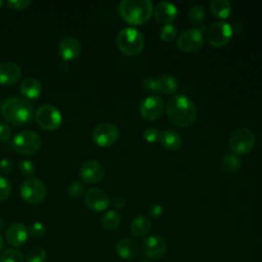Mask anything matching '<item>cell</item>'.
<instances>
[{"instance_id": "obj_40", "label": "cell", "mask_w": 262, "mask_h": 262, "mask_svg": "<svg viewBox=\"0 0 262 262\" xmlns=\"http://www.w3.org/2000/svg\"><path fill=\"white\" fill-rule=\"evenodd\" d=\"M163 212V207L161 204L158 203H154L148 207V214L152 217H158L162 214Z\"/></svg>"}, {"instance_id": "obj_10", "label": "cell", "mask_w": 262, "mask_h": 262, "mask_svg": "<svg viewBox=\"0 0 262 262\" xmlns=\"http://www.w3.org/2000/svg\"><path fill=\"white\" fill-rule=\"evenodd\" d=\"M232 36V27L222 20L214 21L211 24L207 31V38L208 41L217 47L223 46L228 43Z\"/></svg>"}, {"instance_id": "obj_24", "label": "cell", "mask_w": 262, "mask_h": 262, "mask_svg": "<svg viewBox=\"0 0 262 262\" xmlns=\"http://www.w3.org/2000/svg\"><path fill=\"white\" fill-rule=\"evenodd\" d=\"M130 228H131V232L133 233V235H135L137 237H142L149 232L150 221L148 220L147 217H145L143 215H138L132 220Z\"/></svg>"}, {"instance_id": "obj_12", "label": "cell", "mask_w": 262, "mask_h": 262, "mask_svg": "<svg viewBox=\"0 0 262 262\" xmlns=\"http://www.w3.org/2000/svg\"><path fill=\"white\" fill-rule=\"evenodd\" d=\"M84 202L90 210L100 212L108 207L110 198L103 189L99 187H91L86 191Z\"/></svg>"}, {"instance_id": "obj_2", "label": "cell", "mask_w": 262, "mask_h": 262, "mask_svg": "<svg viewBox=\"0 0 262 262\" xmlns=\"http://www.w3.org/2000/svg\"><path fill=\"white\" fill-rule=\"evenodd\" d=\"M1 114L12 125H24L33 119L34 107L23 98L10 97L2 103Z\"/></svg>"}, {"instance_id": "obj_30", "label": "cell", "mask_w": 262, "mask_h": 262, "mask_svg": "<svg viewBox=\"0 0 262 262\" xmlns=\"http://www.w3.org/2000/svg\"><path fill=\"white\" fill-rule=\"evenodd\" d=\"M27 262H46L47 254L41 248H36L31 250L26 258Z\"/></svg>"}, {"instance_id": "obj_42", "label": "cell", "mask_w": 262, "mask_h": 262, "mask_svg": "<svg viewBox=\"0 0 262 262\" xmlns=\"http://www.w3.org/2000/svg\"><path fill=\"white\" fill-rule=\"evenodd\" d=\"M112 204L115 208H123L125 206V199L122 196H115L112 201Z\"/></svg>"}, {"instance_id": "obj_20", "label": "cell", "mask_w": 262, "mask_h": 262, "mask_svg": "<svg viewBox=\"0 0 262 262\" xmlns=\"http://www.w3.org/2000/svg\"><path fill=\"white\" fill-rule=\"evenodd\" d=\"M156 18L163 24H170L177 15V7L170 1H160L154 10Z\"/></svg>"}, {"instance_id": "obj_22", "label": "cell", "mask_w": 262, "mask_h": 262, "mask_svg": "<svg viewBox=\"0 0 262 262\" xmlns=\"http://www.w3.org/2000/svg\"><path fill=\"white\" fill-rule=\"evenodd\" d=\"M155 87L156 92L170 94L176 91L178 88V82L173 76L169 74H162L155 78Z\"/></svg>"}, {"instance_id": "obj_4", "label": "cell", "mask_w": 262, "mask_h": 262, "mask_svg": "<svg viewBox=\"0 0 262 262\" xmlns=\"http://www.w3.org/2000/svg\"><path fill=\"white\" fill-rule=\"evenodd\" d=\"M117 44L124 53L134 55L142 50L144 46V36L138 29L126 27L118 33Z\"/></svg>"}, {"instance_id": "obj_5", "label": "cell", "mask_w": 262, "mask_h": 262, "mask_svg": "<svg viewBox=\"0 0 262 262\" xmlns=\"http://www.w3.org/2000/svg\"><path fill=\"white\" fill-rule=\"evenodd\" d=\"M41 144V136L37 132L32 130H25L18 132L12 140L13 148L18 154L26 156L35 154L40 148Z\"/></svg>"}, {"instance_id": "obj_29", "label": "cell", "mask_w": 262, "mask_h": 262, "mask_svg": "<svg viewBox=\"0 0 262 262\" xmlns=\"http://www.w3.org/2000/svg\"><path fill=\"white\" fill-rule=\"evenodd\" d=\"M205 15H206V12H205L203 6L198 5V4L192 5L188 11L189 19L194 25H200L201 23H203Z\"/></svg>"}, {"instance_id": "obj_3", "label": "cell", "mask_w": 262, "mask_h": 262, "mask_svg": "<svg viewBox=\"0 0 262 262\" xmlns=\"http://www.w3.org/2000/svg\"><path fill=\"white\" fill-rule=\"evenodd\" d=\"M119 11L128 23L141 24L151 15L152 2L150 0H122Z\"/></svg>"}, {"instance_id": "obj_18", "label": "cell", "mask_w": 262, "mask_h": 262, "mask_svg": "<svg viewBox=\"0 0 262 262\" xmlns=\"http://www.w3.org/2000/svg\"><path fill=\"white\" fill-rule=\"evenodd\" d=\"M21 76L20 68L11 61L0 63V83L3 85H13Z\"/></svg>"}, {"instance_id": "obj_16", "label": "cell", "mask_w": 262, "mask_h": 262, "mask_svg": "<svg viewBox=\"0 0 262 262\" xmlns=\"http://www.w3.org/2000/svg\"><path fill=\"white\" fill-rule=\"evenodd\" d=\"M58 53L64 60L76 59L81 53V44L75 37H64L58 44Z\"/></svg>"}, {"instance_id": "obj_35", "label": "cell", "mask_w": 262, "mask_h": 262, "mask_svg": "<svg viewBox=\"0 0 262 262\" xmlns=\"http://www.w3.org/2000/svg\"><path fill=\"white\" fill-rule=\"evenodd\" d=\"M18 169L21 172V174L26 176H32L35 173V166L34 164L29 160H24L18 164Z\"/></svg>"}, {"instance_id": "obj_8", "label": "cell", "mask_w": 262, "mask_h": 262, "mask_svg": "<svg viewBox=\"0 0 262 262\" xmlns=\"http://www.w3.org/2000/svg\"><path fill=\"white\" fill-rule=\"evenodd\" d=\"M46 188L44 183L36 177L28 178L20 185V195L28 204H39L44 200Z\"/></svg>"}, {"instance_id": "obj_14", "label": "cell", "mask_w": 262, "mask_h": 262, "mask_svg": "<svg viewBox=\"0 0 262 262\" xmlns=\"http://www.w3.org/2000/svg\"><path fill=\"white\" fill-rule=\"evenodd\" d=\"M142 253L150 259H159L167 252V243L158 235H151L145 238L141 246Z\"/></svg>"}, {"instance_id": "obj_27", "label": "cell", "mask_w": 262, "mask_h": 262, "mask_svg": "<svg viewBox=\"0 0 262 262\" xmlns=\"http://www.w3.org/2000/svg\"><path fill=\"white\" fill-rule=\"evenodd\" d=\"M241 165L239 158L234 154H226L221 160V166L224 170L228 172H233L238 169Z\"/></svg>"}, {"instance_id": "obj_1", "label": "cell", "mask_w": 262, "mask_h": 262, "mask_svg": "<svg viewBox=\"0 0 262 262\" xmlns=\"http://www.w3.org/2000/svg\"><path fill=\"white\" fill-rule=\"evenodd\" d=\"M166 107L168 119L177 126L187 127L195 120V105L186 95L176 94L171 96Z\"/></svg>"}, {"instance_id": "obj_7", "label": "cell", "mask_w": 262, "mask_h": 262, "mask_svg": "<svg viewBox=\"0 0 262 262\" xmlns=\"http://www.w3.org/2000/svg\"><path fill=\"white\" fill-rule=\"evenodd\" d=\"M256 138L252 130L248 128H238L233 131L229 137L228 143L235 154H247L255 145Z\"/></svg>"}, {"instance_id": "obj_25", "label": "cell", "mask_w": 262, "mask_h": 262, "mask_svg": "<svg viewBox=\"0 0 262 262\" xmlns=\"http://www.w3.org/2000/svg\"><path fill=\"white\" fill-rule=\"evenodd\" d=\"M212 13L221 18H226L231 12V3L228 0H213L210 3Z\"/></svg>"}, {"instance_id": "obj_37", "label": "cell", "mask_w": 262, "mask_h": 262, "mask_svg": "<svg viewBox=\"0 0 262 262\" xmlns=\"http://www.w3.org/2000/svg\"><path fill=\"white\" fill-rule=\"evenodd\" d=\"M32 3L30 0H10L7 2L8 6L12 9L16 10H23L29 7V5Z\"/></svg>"}, {"instance_id": "obj_6", "label": "cell", "mask_w": 262, "mask_h": 262, "mask_svg": "<svg viewBox=\"0 0 262 262\" xmlns=\"http://www.w3.org/2000/svg\"><path fill=\"white\" fill-rule=\"evenodd\" d=\"M35 119L37 124L47 131L56 130L59 128L62 121L59 110L52 104L41 105L35 114Z\"/></svg>"}, {"instance_id": "obj_13", "label": "cell", "mask_w": 262, "mask_h": 262, "mask_svg": "<svg viewBox=\"0 0 262 262\" xmlns=\"http://www.w3.org/2000/svg\"><path fill=\"white\" fill-rule=\"evenodd\" d=\"M164 102L157 95H148L143 98L139 104V112L142 117L154 120L163 114Z\"/></svg>"}, {"instance_id": "obj_34", "label": "cell", "mask_w": 262, "mask_h": 262, "mask_svg": "<svg viewBox=\"0 0 262 262\" xmlns=\"http://www.w3.org/2000/svg\"><path fill=\"white\" fill-rule=\"evenodd\" d=\"M10 191H11L10 183L5 177L0 176V201L6 200L9 196Z\"/></svg>"}, {"instance_id": "obj_9", "label": "cell", "mask_w": 262, "mask_h": 262, "mask_svg": "<svg viewBox=\"0 0 262 262\" xmlns=\"http://www.w3.org/2000/svg\"><path fill=\"white\" fill-rule=\"evenodd\" d=\"M177 45L182 51H198L204 45V34L202 30L189 28L182 31L177 38Z\"/></svg>"}, {"instance_id": "obj_41", "label": "cell", "mask_w": 262, "mask_h": 262, "mask_svg": "<svg viewBox=\"0 0 262 262\" xmlns=\"http://www.w3.org/2000/svg\"><path fill=\"white\" fill-rule=\"evenodd\" d=\"M143 86L145 87V89L147 91H150V92H156V87H155V78H150V77H147V78H144L143 81Z\"/></svg>"}, {"instance_id": "obj_19", "label": "cell", "mask_w": 262, "mask_h": 262, "mask_svg": "<svg viewBox=\"0 0 262 262\" xmlns=\"http://www.w3.org/2000/svg\"><path fill=\"white\" fill-rule=\"evenodd\" d=\"M115 249L117 255L124 260H132L139 253L138 244L129 237H124L118 241Z\"/></svg>"}, {"instance_id": "obj_11", "label": "cell", "mask_w": 262, "mask_h": 262, "mask_svg": "<svg viewBox=\"0 0 262 262\" xmlns=\"http://www.w3.org/2000/svg\"><path fill=\"white\" fill-rule=\"evenodd\" d=\"M118 137V127L108 122L98 124L92 132V138L94 142L99 146H110L117 141Z\"/></svg>"}, {"instance_id": "obj_44", "label": "cell", "mask_w": 262, "mask_h": 262, "mask_svg": "<svg viewBox=\"0 0 262 262\" xmlns=\"http://www.w3.org/2000/svg\"><path fill=\"white\" fill-rule=\"evenodd\" d=\"M2 5H3V1L0 0V7H2Z\"/></svg>"}, {"instance_id": "obj_26", "label": "cell", "mask_w": 262, "mask_h": 262, "mask_svg": "<svg viewBox=\"0 0 262 262\" xmlns=\"http://www.w3.org/2000/svg\"><path fill=\"white\" fill-rule=\"evenodd\" d=\"M101 223L106 230H115L121 223L120 214L115 210H110L103 215Z\"/></svg>"}, {"instance_id": "obj_36", "label": "cell", "mask_w": 262, "mask_h": 262, "mask_svg": "<svg viewBox=\"0 0 262 262\" xmlns=\"http://www.w3.org/2000/svg\"><path fill=\"white\" fill-rule=\"evenodd\" d=\"M143 137L148 142H156L160 137V131L156 127H148L143 131Z\"/></svg>"}, {"instance_id": "obj_32", "label": "cell", "mask_w": 262, "mask_h": 262, "mask_svg": "<svg viewBox=\"0 0 262 262\" xmlns=\"http://www.w3.org/2000/svg\"><path fill=\"white\" fill-rule=\"evenodd\" d=\"M69 195L73 199H79L85 191V186L80 181H75L69 186Z\"/></svg>"}, {"instance_id": "obj_31", "label": "cell", "mask_w": 262, "mask_h": 262, "mask_svg": "<svg viewBox=\"0 0 262 262\" xmlns=\"http://www.w3.org/2000/svg\"><path fill=\"white\" fill-rule=\"evenodd\" d=\"M177 35V29L172 24H166L160 31V36L164 41H172Z\"/></svg>"}, {"instance_id": "obj_28", "label": "cell", "mask_w": 262, "mask_h": 262, "mask_svg": "<svg viewBox=\"0 0 262 262\" xmlns=\"http://www.w3.org/2000/svg\"><path fill=\"white\" fill-rule=\"evenodd\" d=\"M0 262H24V256L18 250L7 249L0 254Z\"/></svg>"}, {"instance_id": "obj_43", "label": "cell", "mask_w": 262, "mask_h": 262, "mask_svg": "<svg viewBox=\"0 0 262 262\" xmlns=\"http://www.w3.org/2000/svg\"><path fill=\"white\" fill-rule=\"evenodd\" d=\"M3 246H4V241H3V237H2V235L0 234V251L2 250Z\"/></svg>"}, {"instance_id": "obj_33", "label": "cell", "mask_w": 262, "mask_h": 262, "mask_svg": "<svg viewBox=\"0 0 262 262\" xmlns=\"http://www.w3.org/2000/svg\"><path fill=\"white\" fill-rule=\"evenodd\" d=\"M46 233V227L42 222L36 221L31 225L30 228V234L35 237V238H39L42 237L44 234Z\"/></svg>"}, {"instance_id": "obj_23", "label": "cell", "mask_w": 262, "mask_h": 262, "mask_svg": "<svg viewBox=\"0 0 262 262\" xmlns=\"http://www.w3.org/2000/svg\"><path fill=\"white\" fill-rule=\"evenodd\" d=\"M159 140L161 144L168 149H178L182 144V138L178 132L173 129H166L160 133Z\"/></svg>"}, {"instance_id": "obj_17", "label": "cell", "mask_w": 262, "mask_h": 262, "mask_svg": "<svg viewBox=\"0 0 262 262\" xmlns=\"http://www.w3.org/2000/svg\"><path fill=\"white\" fill-rule=\"evenodd\" d=\"M29 236L27 227L21 223H12L10 224L5 232V238L13 247L23 246Z\"/></svg>"}, {"instance_id": "obj_15", "label": "cell", "mask_w": 262, "mask_h": 262, "mask_svg": "<svg viewBox=\"0 0 262 262\" xmlns=\"http://www.w3.org/2000/svg\"><path fill=\"white\" fill-rule=\"evenodd\" d=\"M104 166L95 160L85 162L80 168V176L82 180L87 183H95L102 179L104 176Z\"/></svg>"}, {"instance_id": "obj_45", "label": "cell", "mask_w": 262, "mask_h": 262, "mask_svg": "<svg viewBox=\"0 0 262 262\" xmlns=\"http://www.w3.org/2000/svg\"><path fill=\"white\" fill-rule=\"evenodd\" d=\"M139 262H149L148 260H141V261H139Z\"/></svg>"}, {"instance_id": "obj_38", "label": "cell", "mask_w": 262, "mask_h": 262, "mask_svg": "<svg viewBox=\"0 0 262 262\" xmlns=\"http://www.w3.org/2000/svg\"><path fill=\"white\" fill-rule=\"evenodd\" d=\"M14 168V163L12 160L10 159H2L0 161V171L3 174H8L10 172H12Z\"/></svg>"}, {"instance_id": "obj_39", "label": "cell", "mask_w": 262, "mask_h": 262, "mask_svg": "<svg viewBox=\"0 0 262 262\" xmlns=\"http://www.w3.org/2000/svg\"><path fill=\"white\" fill-rule=\"evenodd\" d=\"M11 136L10 127L3 122H0V141H6Z\"/></svg>"}, {"instance_id": "obj_21", "label": "cell", "mask_w": 262, "mask_h": 262, "mask_svg": "<svg viewBox=\"0 0 262 262\" xmlns=\"http://www.w3.org/2000/svg\"><path fill=\"white\" fill-rule=\"evenodd\" d=\"M19 91L25 98L37 99L42 93V85L37 79L26 78L19 85Z\"/></svg>"}]
</instances>
